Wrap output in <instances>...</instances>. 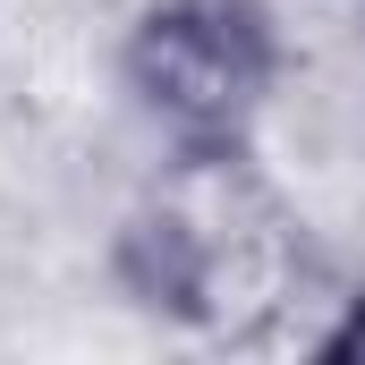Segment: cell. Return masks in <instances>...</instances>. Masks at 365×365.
Listing matches in <instances>:
<instances>
[{
    "label": "cell",
    "mask_w": 365,
    "mask_h": 365,
    "mask_svg": "<svg viewBox=\"0 0 365 365\" xmlns=\"http://www.w3.org/2000/svg\"><path fill=\"white\" fill-rule=\"evenodd\" d=\"M272 68L280 43L255 0H153L128 26V93L204 162L247 136L272 93Z\"/></svg>",
    "instance_id": "obj_1"
},
{
    "label": "cell",
    "mask_w": 365,
    "mask_h": 365,
    "mask_svg": "<svg viewBox=\"0 0 365 365\" xmlns=\"http://www.w3.org/2000/svg\"><path fill=\"white\" fill-rule=\"evenodd\" d=\"M323 357H365V297L349 306V323H340V331L323 340Z\"/></svg>",
    "instance_id": "obj_2"
}]
</instances>
